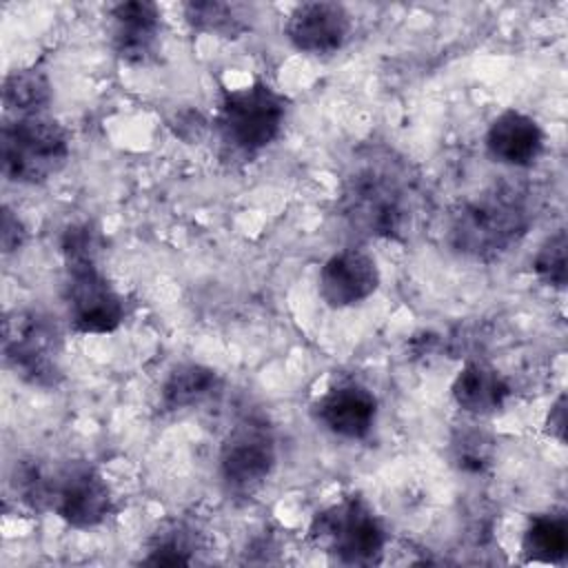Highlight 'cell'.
<instances>
[{
	"instance_id": "cell-1",
	"label": "cell",
	"mask_w": 568,
	"mask_h": 568,
	"mask_svg": "<svg viewBox=\"0 0 568 568\" xmlns=\"http://www.w3.org/2000/svg\"><path fill=\"white\" fill-rule=\"evenodd\" d=\"M413 206L415 189L406 166L375 151L353 160L337 197L339 215L364 237H402L410 226Z\"/></svg>"
},
{
	"instance_id": "cell-24",
	"label": "cell",
	"mask_w": 568,
	"mask_h": 568,
	"mask_svg": "<svg viewBox=\"0 0 568 568\" xmlns=\"http://www.w3.org/2000/svg\"><path fill=\"white\" fill-rule=\"evenodd\" d=\"M546 433L550 437H555L559 444L566 442V395L561 393L555 404L550 406L548 410V417H546Z\"/></svg>"
},
{
	"instance_id": "cell-23",
	"label": "cell",
	"mask_w": 568,
	"mask_h": 568,
	"mask_svg": "<svg viewBox=\"0 0 568 568\" xmlns=\"http://www.w3.org/2000/svg\"><path fill=\"white\" fill-rule=\"evenodd\" d=\"M24 237H27V231H24L22 220H20L9 206H4V209H2V233H0L2 251H4L7 255L13 253V251H18V248L24 244Z\"/></svg>"
},
{
	"instance_id": "cell-2",
	"label": "cell",
	"mask_w": 568,
	"mask_h": 568,
	"mask_svg": "<svg viewBox=\"0 0 568 568\" xmlns=\"http://www.w3.org/2000/svg\"><path fill=\"white\" fill-rule=\"evenodd\" d=\"M532 220V204L521 186L493 184L459 206L448 240L459 255L488 262L519 244Z\"/></svg>"
},
{
	"instance_id": "cell-20",
	"label": "cell",
	"mask_w": 568,
	"mask_h": 568,
	"mask_svg": "<svg viewBox=\"0 0 568 568\" xmlns=\"http://www.w3.org/2000/svg\"><path fill=\"white\" fill-rule=\"evenodd\" d=\"M193 532L182 524H171L158 530L149 544L144 564L151 566H189L193 564Z\"/></svg>"
},
{
	"instance_id": "cell-12",
	"label": "cell",
	"mask_w": 568,
	"mask_h": 568,
	"mask_svg": "<svg viewBox=\"0 0 568 568\" xmlns=\"http://www.w3.org/2000/svg\"><path fill=\"white\" fill-rule=\"evenodd\" d=\"M377 410L375 393L359 382H342L313 404L315 419L331 435L348 442H362L373 433Z\"/></svg>"
},
{
	"instance_id": "cell-15",
	"label": "cell",
	"mask_w": 568,
	"mask_h": 568,
	"mask_svg": "<svg viewBox=\"0 0 568 568\" xmlns=\"http://www.w3.org/2000/svg\"><path fill=\"white\" fill-rule=\"evenodd\" d=\"M510 393V382L486 362L464 364L450 386L455 404L470 415H493L501 410Z\"/></svg>"
},
{
	"instance_id": "cell-21",
	"label": "cell",
	"mask_w": 568,
	"mask_h": 568,
	"mask_svg": "<svg viewBox=\"0 0 568 568\" xmlns=\"http://www.w3.org/2000/svg\"><path fill=\"white\" fill-rule=\"evenodd\" d=\"M532 271L546 286L566 288L568 282V237L566 231L559 229L550 237L544 240L539 251L532 257Z\"/></svg>"
},
{
	"instance_id": "cell-22",
	"label": "cell",
	"mask_w": 568,
	"mask_h": 568,
	"mask_svg": "<svg viewBox=\"0 0 568 568\" xmlns=\"http://www.w3.org/2000/svg\"><path fill=\"white\" fill-rule=\"evenodd\" d=\"M453 462L464 473H484L493 462V442L481 430H459L453 437Z\"/></svg>"
},
{
	"instance_id": "cell-9",
	"label": "cell",
	"mask_w": 568,
	"mask_h": 568,
	"mask_svg": "<svg viewBox=\"0 0 568 568\" xmlns=\"http://www.w3.org/2000/svg\"><path fill=\"white\" fill-rule=\"evenodd\" d=\"M277 462L275 437L264 422L246 419L229 430L220 448V475L240 493L262 486Z\"/></svg>"
},
{
	"instance_id": "cell-5",
	"label": "cell",
	"mask_w": 568,
	"mask_h": 568,
	"mask_svg": "<svg viewBox=\"0 0 568 568\" xmlns=\"http://www.w3.org/2000/svg\"><path fill=\"white\" fill-rule=\"evenodd\" d=\"M288 100L264 80L224 89L217 102L215 129L224 146L244 158L271 146L286 122Z\"/></svg>"
},
{
	"instance_id": "cell-11",
	"label": "cell",
	"mask_w": 568,
	"mask_h": 568,
	"mask_svg": "<svg viewBox=\"0 0 568 568\" xmlns=\"http://www.w3.org/2000/svg\"><path fill=\"white\" fill-rule=\"evenodd\" d=\"M379 266L362 248H342L333 253L320 271V297L331 308H348L366 302L379 286Z\"/></svg>"
},
{
	"instance_id": "cell-16",
	"label": "cell",
	"mask_w": 568,
	"mask_h": 568,
	"mask_svg": "<svg viewBox=\"0 0 568 568\" xmlns=\"http://www.w3.org/2000/svg\"><path fill=\"white\" fill-rule=\"evenodd\" d=\"M220 386V377L213 368L202 364H180L175 366L162 388H160V402L164 410H184L202 404L206 397H211Z\"/></svg>"
},
{
	"instance_id": "cell-6",
	"label": "cell",
	"mask_w": 568,
	"mask_h": 568,
	"mask_svg": "<svg viewBox=\"0 0 568 568\" xmlns=\"http://www.w3.org/2000/svg\"><path fill=\"white\" fill-rule=\"evenodd\" d=\"M71 155V135L53 118L4 120L0 135L2 175L13 184H42L58 175Z\"/></svg>"
},
{
	"instance_id": "cell-17",
	"label": "cell",
	"mask_w": 568,
	"mask_h": 568,
	"mask_svg": "<svg viewBox=\"0 0 568 568\" xmlns=\"http://www.w3.org/2000/svg\"><path fill=\"white\" fill-rule=\"evenodd\" d=\"M53 98V87L49 75L38 67L13 69L2 82V102L13 118L40 115Z\"/></svg>"
},
{
	"instance_id": "cell-13",
	"label": "cell",
	"mask_w": 568,
	"mask_h": 568,
	"mask_svg": "<svg viewBox=\"0 0 568 568\" xmlns=\"http://www.w3.org/2000/svg\"><path fill=\"white\" fill-rule=\"evenodd\" d=\"M111 47L129 64L149 62L160 49L162 11L149 0L118 2L109 11Z\"/></svg>"
},
{
	"instance_id": "cell-10",
	"label": "cell",
	"mask_w": 568,
	"mask_h": 568,
	"mask_svg": "<svg viewBox=\"0 0 568 568\" xmlns=\"http://www.w3.org/2000/svg\"><path fill=\"white\" fill-rule=\"evenodd\" d=\"M351 29V13L344 4L315 0L302 2L288 13L284 33L291 47L302 53L331 55L346 44Z\"/></svg>"
},
{
	"instance_id": "cell-4",
	"label": "cell",
	"mask_w": 568,
	"mask_h": 568,
	"mask_svg": "<svg viewBox=\"0 0 568 568\" xmlns=\"http://www.w3.org/2000/svg\"><path fill=\"white\" fill-rule=\"evenodd\" d=\"M22 499L53 510L73 528H95L113 513L106 479L87 462H69L55 470L24 466L18 473Z\"/></svg>"
},
{
	"instance_id": "cell-14",
	"label": "cell",
	"mask_w": 568,
	"mask_h": 568,
	"mask_svg": "<svg viewBox=\"0 0 568 568\" xmlns=\"http://www.w3.org/2000/svg\"><path fill=\"white\" fill-rule=\"evenodd\" d=\"M546 135L539 122L517 109L501 111L486 131L488 155L504 166L528 169L544 153Z\"/></svg>"
},
{
	"instance_id": "cell-7",
	"label": "cell",
	"mask_w": 568,
	"mask_h": 568,
	"mask_svg": "<svg viewBox=\"0 0 568 568\" xmlns=\"http://www.w3.org/2000/svg\"><path fill=\"white\" fill-rule=\"evenodd\" d=\"M308 539L344 566H373L382 561L386 528L364 497L351 495L313 517Z\"/></svg>"
},
{
	"instance_id": "cell-18",
	"label": "cell",
	"mask_w": 568,
	"mask_h": 568,
	"mask_svg": "<svg viewBox=\"0 0 568 568\" xmlns=\"http://www.w3.org/2000/svg\"><path fill=\"white\" fill-rule=\"evenodd\" d=\"M521 550L528 561L561 564L568 555V519L564 513H539L530 517Z\"/></svg>"
},
{
	"instance_id": "cell-19",
	"label": "cell",
	"mask_w": 568,
	"mask_h": 568,
	"mask_svg": "<svg viewBox=\"0 0 568 568\" xmlns=\"http://www.w3.org/2000/svg\"><path fill=\"white\" fill-rule=\"evenodd\" d=\"M184 18L195 31L217 38H240L251 29L248 9L237 2L193 0L184 4Z\"/></svg>"
},
{
	"instance_id": "cell-8",
	"label": "cell",
	"mask_w": 568,
	"mask_h": 568,
	"mask_svg": "<svg viewBox=\"0 0 568 568\" xmlns=\"http://www.w3.org/2000/svg\"><path fill=\"white\" fill-rule=\"evenodd\" d=\"M2 355L7 366L31 386L55 388L64 377L62 335L55 322L40 311L16 308L4 315Z\"/></svg>"
},
{
	"instance_id": "cell-3",
	"label": "cell",
	"mask_w": 568,
	"mask_h": 568,
	"mask_svg": "<svg viewBox=\"0 0 568 568\" xmlns=\"http://www.w3.org/2000/svg\"><path fill=\"white\" fill-rule=\"evenodd\" d=\"M67 282L64 300L75 333L104 335L124 322V302L98 266V237L89 224H71L60 237Z\"/></svg>"
}]
</instances>
